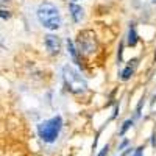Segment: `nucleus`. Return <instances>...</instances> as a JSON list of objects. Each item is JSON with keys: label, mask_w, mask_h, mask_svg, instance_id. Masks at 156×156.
<instances>
[{"label": "nucleus", "mask_w": 156, "mask_h": 156, "mask_svg": "<svg viewBox=\"0 0 156 156\" xmlns=\"http://www.w3.org/2000/svg\"><path fill=\"white\" fill-rule=\"evenodd\" d=\"M36 16H37V20L39 23L42 25L44 28L47 30H58L62 23V19H61V14H59V9L50 2H44L37 6V11H36Z\"/></svg>", "instance_id": "obj_1"}, {"label": "nucleus", "mask_w": 156, "mask_h": 156, "mask_svg": "<svg viewBox=\"0 0 156 156\" xmlns=\"http://www.w3.org/2000/svg\"><path fill=\"white\" fill-rule=\"evenodd\" d=\"M61 129H62V117L61 115H55L48 120L37 123V126H36L37 136L41 137V140H44L45 144H53V142H56V139L59 137Z\"/></svg>", "instance_id": "obj_2"}, {"label": "nucleus", "mask_w": 156, "mask_h": 156, "mask_svg": "<svg viewBox=\"0 0 156 156\" xmlns=\"http://www.w3.org/2000/svg\"><path fill=\"white\" fill-rule=\"evenodd\" d=\"M62 80H64V86L69 92L72 94H83L86 92L87 84L84 81V78L81 76L80 72H76L73 67L70 66H64L62 67Z\"/></svg>", "instance_id": "obj_3"}, {"label": "nucleus", "mask_w": 156, "mask_h": 156, "mask_svg": "<svg viewBox=\"0 0 156 156\" xmlns=\"http://www.w3.org/2000/svg\"><path fill=\"white\" fill-rule=\"evenodd\" d=\"M76 44H78V51H83V53H92L95 50V36L92 31H81L78 34V39H76Z\"/></svg>", "instance_id": "obj_4"}, {"label": "nucleus", "mask_w": 156, "mask_h": 156, "mask_svg": "<svg viewBox=\"0 0 156 156\" xmlns=\"http://www.w3.org/2000/svg\"><path fill=\"white\" fill-rule=\"evenodd\" d=\"M44 42H45V47L48 50V53H51V55H58L59 53V50H61V39L56 34H47L45 39H44Z\"/></svg>", "instance_id": "obj_5"}, {"label": "nucleus", "mask_w": 156, "mask_h": 156, "mask_svg": "<svg viewBox=\"0 0 156 156\" xmlns=\"http://www.w3.org/2000/svg\"><path fill=\"white\" fill-rule=\"evenodd\" d=\"M69 11H70V16H72V19H73V22H81L83 20V17H84V9L80 6V5H76V3H70L69 5Z\"/></svg>", "instance_id": "obj_6"}, {"label": "nucleus", "mask_w": 156, "mask_h": 156, "mask_svg": "<svg viewBox=\"0 0 156 156\" xmlns=\"http://www.w3.org/2000/svg\"><path fill=\"white\" fill-rule=\"evenodd\" d=\"M126 42H128V45H129V47H134V45L137 44V33H136V28H134V23H131V25H129Z\"/></svg>", "instance_id": "obj_7"}, {"label": "nucleus", "mask_w": 156, "mask_h": 156, "mask_svg": "<svg viewBox=\"0 0 156 156\" xmlns=\"http://www.w3.org/2000/svg\"><path fill=\"white\" fill-rule=\"evenodd\" d=\"M67 50H69L72 59L75 61V64H78V66H80L81 62H80V59H78V51H76V48H75V44H73L72 39H67Z\"/></svg>", "instance_id": "obj_8"}, {"label": "nucleus", "mask_w": 156, "mask_h": 156, "mask_svg": "<svg viewBox=\"0 0 156 156\" xmlns=\"http://www.w3.org/2000/svg\"><path fill=\"white\" fill-rule=\"evenodd\" d=\"M133 123H134V122H133V119H128V120H125V122H123V125H122V128H120V131H119V134H120V136H123V134L128 131V129L133 126Z\"/></svg>", "instance_id": "obj_9"}, {"label": "nucleus", "mask_w": 156, "mask_h": 156, "mask_svg": "<svg viewBox=\"0 0 156 156\" xmlns=\"http://www.w3.org/2000/svg\"><path fill=\"white\" fill-rule=\"evenodd\" d=\"M133 67L131 66H128L123 72H122V80H129V78H131V75H133Z\"/></svg>", "instance_id": "obj_10"}, {"label": "nucleus", "mask_w": 156, "mask_h": 156, "mask_svg": "<svg viewBox=\"0 0 156 156\" xmlns=\"http://www.w3.org/2000/svg\"><path fill=\"white\" fill-rule=\"evenodd\" d=\"M9 17H11V12H9V11H6V9H0V19L6 20V19H9Z\"/></svg>", "instance_id": "obj_11"}, {"label": "nucleus", "mask_w": 156, "mask_h": 156, "mask_svg": "<svg viewBox=\"0 0 156 156\" xmlns=\"http://www.w3.org/2000/svg\"><path fill=\"white\" fill-rule=\"evenodd\" d=\"M108 151H109V145H108V144H106V145H105V147H103V148H101V150H100V153H98V154H97V156H106V154H108Z\"/></svg>", "instance_id": "obj_12"}, {"label": "nucleus", "mask_w": 156, "mask_h": 156, "mask_svg": "<svg viewBox=\"0 0 156 156\" xmlns=\"http://www.w3.org/2000/svg\"><path fill=\"white\" fill-rule=\"evenodd\" d=\"M133 156H144V148H142V147L136 148V150H134V153H133Z\"/></svg>", "instance_id": "obj_13"}, {"label": "nucleus", "mask_w": 156, "mask_h": 156, "mask_svg": "<svg viewBox=\"0 0 156 156\" xmlns=\"http://www.w3.org/2000/svg\"><path fill=\"white\" fill-rule=\"evenodd\" d=\"M128 144H129V140H128V139H125V140L122 142V144L119 145V150H123V148H125V147H126Z\"/></svg>", "instance_id": "obj_14"}, {"label": "nucleus", "mask_w": 156, "mask_h": 156, "mask_svg": "<svg viewBox=\"0 0 156 156\" xmlns=\"http://www.w3.org/2000/svg\"><path fill=\"white\" fill-rule=\"evenodd\" d=\"M9 2V0H0V6H2V5H6Z\"/></svg>", "instance_id": "obj_15"}, {"label": "nucleus", "mask_w": 156, "mask_h": 156, "mask_svg": "<svg viewBox=\"0 0 156 156\" xmlns=\"http://www.w3.org/2000/svg\"><path fill=\"white\" fill-rule=\"evenodd\" d=\"M0 45H2V47H3V41H2V37H0Z\"/></svg>", "instance_id": "obj_16"}, {"label": "nucleus", "mask_w": 156, "mask_h": 156, "mask_svg": "<svg viewBox=\"0 0 156 156\" xmlns=\"http://www.w3.org/2000/svg\"><path fill=\"white\" fill-rule=\"evenodd\" d=\"M151 3H154V5H156V0H151Z\"/></svg>", "instance_id": "obj_17"}, {"label": "nucleus", "mask_w": 156, "mask_h": 156, "mask_svg": "<svg viewBox=\"0 0 156 156\" xmlns=\"http://www.w3.org/2000/svg\"><path fill=\"white\" fill-rule=\"evenodd\" d=\"M75 2H78V0H73V3H75Z\"/></svg>", "instance_id": "obj_18"}, {"label": "nucleus", "mask_w": 156, "mask_h": 156, "mask_svg": "<svg viewBox=\"0 0 156 156\" xmlns=\"http://www.w3.org/2000/svg\"><path fill=\"white\" fill-rule=\"evenodd\" d=\"M154 59H156V53H154Z\"/></svg>", "instance_id": "obj_19"}]
</instances>
